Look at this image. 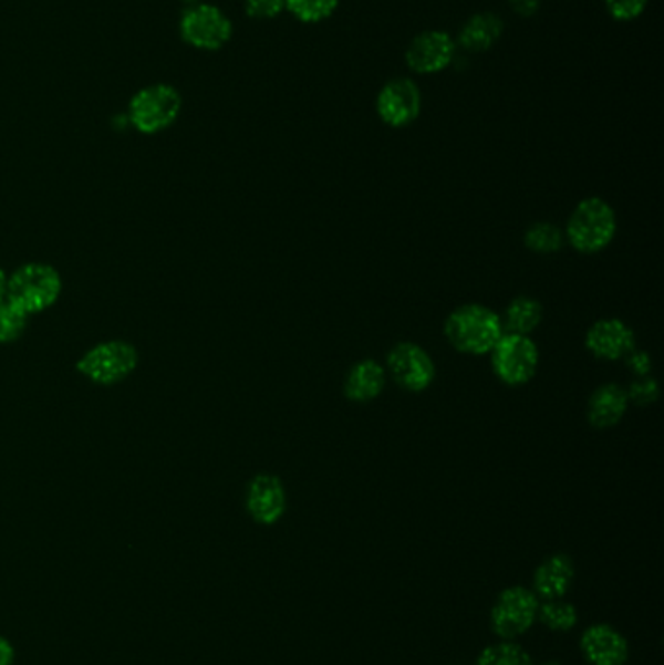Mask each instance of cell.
<instances>
[{
    "mask_svg": "<svg viewBox=\"0 0 664 665\" xmlns=\"http://www.w3.org/2000/svg\"><path fill=\"white\" fill-rule=\"evenodd\" d=\"M502 333L501 315L487 305L464 304L446 318L445 337L458 353L489 354Z\"/></svg>",
    "mask_w": 664,
    "mask_h": 665,
    "instance_id": "6da1fadb",
    "label": "cell"
},
{
    "mask_svg": "<svg viewBox=\"0 0 664 665\" xmlns=\"http://www.w3.org/2000/svg\"><path fill=\"white\" fill-rule=\"evenodd\" d=\"M63 290L61 274L48 263H25L10 274L7 300L25 315L45 312L58 302Z\"/></svg>",
    "mask_w": 664,
    "mask_h": 665,
    "instance_id": "7a4b0ae2",
    "label": "cell"
},
{
    "mask_svg": "<svg viewBox=\"0 0 664 665\" xmlns=\"http://www.w3.org/2000/svg\"><path fill=\"white\" fill-rule=\"evenodd\" d=\"M616 230L614 209L599 197H589L569 217L568 240L579 253L594 256L612 243Z\"/></svg>",
    "mask_w": 664,
    "mask_h": 665,
    "instance_id": "3957f363",
    "label": "cell"
},
{
    "mask_svg": "<svg viewBox=\"0 0 664 665\" xmlns=\"http://www.w3.org/2000/svg\"><path fill=\"white\" fill-rule=\"evenodd\" d=\"M181 112V96L170 84L138 90L129 102V123L143 135H156L172 127Z\"/></svg>",
    "mask_w": 664,
    "mask_h": 665,
    "instance_id": "277c9868",
    "label": "cell"
},
{
    "mask_svg": "<svg viewBox=\"0 0 664 665\" xmlns=\"http://www.w3.org/2000/svg\"><path fill=\"white\" fill-rule=\"evenodd\" d=\"M138 364V353L127 341H104L89 349L76 362V370L92 384L114 385L131 376Z\"/></svg>",
    "mask_w": 664,
    "mask_h": 665,
    "instance_id": "5b68a950",
    "label": "cell"
},
{
    "mask_svg": "<svg viewBox=\"0 0 664 665\" xmlns=\"http://www.w3.org/2000/svg\"><path fill=\"white\" fill-rule=\"evenodd\" d=\"M489 354L495 376L509 387L528 384L538 370L540 354L535 341L527 335L502 333Z\"/></svg>",
    "mask_w": 664,
    "mask_h": 665,
    "instance_id": "8992f818",
    "label": "cell"
},
{
    "mask_svg": "<svg viewBox=\"0 0 664 665\" xmlns=\"http://www.w3.org/2000/svg\"><path fill=\"white\" fill-rule=\"evenodd\" d=\"M538 598L527 588H509L497 598L491 610V628L501 641H515L538 621Z\"/></svg>",
    "mask_w": 664,
    "mask_h": 665,
    "instance_id": "52a82bcc",
    "label": "cell"
},
{
    "mask_svg": "<svg viewBox=\"0 0 664 665\" xmlns=\"http://www.w3.org/2000/svg\"><path fill=\"white\" fill-rule=\"evenodd\" d=\"M179 33L191 48L219 51L232 38V22L212 4H195L179 20Z\"/></svg>",
    "mask_w": 664,
    "mask_h": 665,
    "instance_id": "ba28073f",
    "label": "cell"
},
{
    "mask_svg": "<svg viewBox=\"0 0 664 665\" xmlns=\"http://www.w3.org/2000/svg\"><path fill=\"white\" fill-rule=\"evenodd\" d=\"M388 374L405 392H425L437 376L435 362L415 343H397L386 359Z\"/></svg>",
    "mask_w": 664,
    "mask_h": 665,
    "instance_id": "9c48e42d",
    "label": "cell"
},
{
    "mask_svg": "<svg viewBox=\"0 0 664 665\" xmlns=\"http://www.w3.org/2000/svg\"><path fill=\"white\" fill-rule=\"evenodd\" d=\"M376 112L390 127H405L422 112V92L409 79L390 81L376 97Z\"/></svg>",
    "mask_w": 664,
    "mask_h": 665,
    "instance_id": "30bf717a",
    "label": "cell"
},
{
    "mask_svg": "<svg viewBox=\"0 0 664 665\" xmlns=\"http://www.w3.org/2000/svg\"><path fill=\"white\" fill-rule=\"evenodd\" d=\"M456 55V43L446 32H423L415 38L405 51L407 66L417 74H433L445 71Z\"/></svg>",
    "mask_w": 664,
    "mask_h": 665,
    "instance_id": "8fae6325",
    "label": "cell"
},
{
    "mask_svg": "<svg viewBox=\"0 0 664 665\" xmlns=\"http://www.w3.org/2000/svg\"><path fill=\"white\" fill-rule=\"evenodd\" d=\"M246 508L253 521L273 526L287 510V492L279 477L271 474L256 475L246 489Z\"/></svg>",
    "mask_w": 664,
    "mask_h": 665,
    "instance_id": "7c38bea8",
    "label": "cell"
},
{
    "mask_svg": "<svg viewBox=\"0 0 664 665\" xmlns=\"http://www.w3.org/2000/svg\"><path fill=\"white\" fill-rule=\"evenodd\" d=\"M584 345L592 356L600 361H624L627 354L635 351L633 329L616 318L599 320L587 331Z\"/></svg>",
    "mask_w": 664,
    "mask_h": 665,
    "instance_id": "4fadbf2b",
    "label": "cell"
},
{
    "mask_svg": "<svg viewBox=\"0 0 664 665\" xmlns=\"http://www.w3.org/2000/svg\"><path fill=\"white\" fill-rule=\"evenodd\" d=\"M581 650L592 665H624L630 654L624 636L608 625L587 628L581 636Z\"/></svg>",
    "mask_w": 664,
    "mask_h": 665,
    "instance_id": "5bb4252c",
    "label": "cell"
},
{
    "mask_svg": "<svg viewBox=\"0 0 664 665\" xmlns=\"http://www.w3.org/2000/svg\"><path fill=\"white\" fill-rule=\"evenodd\" d=\"M627 407H630V399H627V393L622 385H600L589 399L587 418L594 428L604 430V428L616 426L624 418Z\"/></svg>",
    "mask_w": 664,
    "mask_h": 665,
    "instance_id": "9a60e30c",
    "label": "cell"
},
{
    "mask_svg": "<svg viewBox=\"0 0 664 665\" xmlns=\"http://www.w3.org/2000/svg\"><path fill=\"white\" fill-rule=\"evenodd\" d=\"M575 576V567L568 554H553L536 569L535 593L546 602L561 600Z\"/></svg>",
    "mask_w": 664,
    "mask_h": 665,
    "instance_id": "2e32d148",
    "label": "cell"
},
{
    "mask_svg": "<svg viewBox=\"0 0 664 665\" xmlns=\"http://www.w3.org/2000/svg\"><path fill=\"white\" fill-rule=\"evenodd\" d=\"M384 384H386V370L373 359H366L356 362L355 366L349 370L343 393L349 402L369 403L381 395Z\"/></svg>",
    "mask_w": 664,
    "mask_h": 665,
    "instance_id": "e0dca14e",
    "label": "cell"
},
{
    "mask_svg": "<svg viewBox=\"0 0 664 665\" xmlns=\"http://www.w3.org/2000/svg\"><path fill=\"white\" fill-rule=\"evenodd\" d=\"M502 33L501 18L491 12H481L471 17L460 32V45L471 53H481L494 48Z\"/></svg>",
    "mask_w": 664,
    "mask_h": 665,
    "instance_id": "ac0fdd59",
    "label": "cell"
},
{
    "mask_svg": "<svg viewBox=\"0 0 664 665\" xmlns=\"http://www.w3.org/2000/svg\"><path fill=\"white\" fill-rule=\"evenodd\" d=\"M543 310L538 300L530 297L515 298L501 318L502 331L512 335H530L542 321Z\"/></svg>",
    "mask_w": 664,
    "mask_h": 665,
    "instance_id": "d6986e66",
    "label": "cell"
},
{
    "mask_svg": "<svg viewBox=\"0 0 664 665\" xmlns=\"http://www.w3.org/2000/svg\"><path fill=\"white\" fill-rule=\"evenodd\" d=\"M566 236L551 222H535L525 232V246L535 253H556L563 248Z\"/></svg>",
    "mask_w": 664,
    "mask_h": 665,
    "instance_id": "ffe728a7",
    "label": "cell"
},
{
    "mask_svg": "<svg viewBox=\"0 0 664 665\" xmlns=\"http://www.w3.org/2000/svg\"><path fill=\"white\" fill-rule=\"evenodd\" d=\"M478 665H535V662L519 644L502 641L487 646L478 657Z\"/></svg>",
    "mask_w": 664,
    "mask_h": 665,
    "instance_id": "44dd1931",
    "label": "cell"
},
{
    "mask_svg": "<svg viewBox=\"0 0 664 665\" xmlns=\"http://www.w3.org/2000/svg\"><path fill=\"white\" fill-rule=\"evenodd\" d=\"M577 610L571 603L561 602V600H551L538 607V619L542 625L548 626L556 633H566L577 625Z\"/></svg>",
    "mask_w": 664,
    "mask_h": 665,
    "instance_id": "7402d4cb",
    "label": "cell"
},
{
    "mask_svg": "<svg viewBox=\"0 0 664 665\" xmlns=\"http://www.w3.org/2000/svg\"><path fill=\"white\" fill-rule=\"evenodd\" d=\"M338 4H340V0H284V9L289 10L297 20L307 22V24H317V22L332 17Z\"/></svg>",
    "mask_w": 664,
    "mask_h": 665,
    "instance_id": "603a6c76",
    "label": "cell"
},
{
    "mask_svg": "<svg viewBox=\"0 0 664 665\" xmlns=\"http://www.w3.org/2000/svg\"><path fill=\"white\" fill-rule=\"evenodd\" d=\"M28 315L4 298L0 302V343H12L24 335Z\"/></svg>",
    "mask_w": 664,
    "mask_h": 665,
    "instance_id": "cb8c5ba5",
    "label": "cell"
},
{
    "mask_svg": "<svg viewBox=\"0 0 664 665\" xmlns=\"http://www.w3.org/2000/svg\"><path fill=\"white\" fill-rule=\"evenodd\" d=\"M627 399L630 403H635L640 407H647L658 399V384H656L655 377L643 376L637 377L627 389Z\"/></svg>",
    "mask_w": 664,
    "mask_h": 665,
    "instance_id": "d4e9b609",
    "label": "cell"
},
{
    "mask_svg": "<svg viewBox=\"0 0 664 665\" xmlns=\"http://www.w3.org/2000/svg\"><path fill=\"white\" fill-rule=\"evenodd\" d=\"M649 0H606L610 17L620 22H630L633 18L641 17L647 9Z\"/></svg>",
    "mask_w": 664,
    "mask_h": 665,
    "instance_id": "484cf974",
    "label": "cell"
},
{
    "mask_svg": "<svg viewBox=\"0 0 664 665\" xmlns=\"http://www.w3.org/2000/svg\"><path fill=\"white\" fill-rule=\"evenodd\" d=\"M284 10V0H246V14L253 20H271Z\"/></svg>",
    "mask_w": 664,
    "mask_h": 665,
    "instance_id": "4316f807",
    "label": "cell"
},
{
    "mask_svg": "<svg viewBox=\"0 0 664 665\" xmlns=\"http://www.w3.org/2000/svg\"><path fill=\"white\" fill-rule=\"evenodd\" d=\"M624 361L625 366L637 377L649 376V372L653 368L651 356L647 353H643V351H632V353L625 356Z\"/></svg>",
    "mask_w": 664,
    "mask_h": 665,
    "instance_id": "83f0119b",
    "label": "cell"
},
{
    "mask_svg": "<svg viewBox=\"0 0 664 665\" xmlns=\"http://www.w3.org/2000/svg\"><path fill=\"white\" fill-rule=\"evenodd\" d=\"M512 10L520 17H532L536 10L540 9L542 0H509Z\"/></svg>",
    "mask_w": 664,
    "mask_h": 665,
    "instance_id": "f1b7e54d",
    "label": "cell"
},
{
    "mask_svg": "<svg viewBox=\"0 0 664 665\" xmlns=\"http://www.w3.org/2000/svg\"><path fill=\"white\" fill-rule=\"evenodd\" d=\"M14 664V648L9 641H4L0 636V665H12Z\"/></svg>",
    "mask_w": 664,
    "mask_h": 665,
    "instance_id": "f546056e",
    "label": "cell"
},
{
    "mask_svg": "<svg viewBox=\"0 0 664 665\" xmlns=\"http://www.w3.org/2000/svg\"><path fill=\"white\" fill-rule=\"evenodd\" d=\"M7 282H9V277L4 273V269L0 267V302L7 298Z\"/></svg>",
    "mask_w": 664,
    "mask_h": 665,
    "instance_id": "4dcf8cb0",
    "label": "cell"
},
{
    "mask_svg": "<svg viewBox=\"0 0 664 665\" xmlns=\"http://www.w3.org/2000/svg\"><path fill=\"white\" fill-rule=\"evenodd\" d=\"M187 2H191V4H201V2H199V0H187Z\"/></svg>",
    "mask_w": 664,
    "mask_h": 665,
    "instance_id": "1f68e13d",
    "label": "cell"
},
{
    "mask_svg": "<svg viewBox=\"0 0 664 665\" xmlns=\"http://www.w3.org/2000/svg\"><path fill=\"white\" fill-rule=\"evenodd\" d=\"M546 665H559V664H556V662H550V664H546Z\"/></svg>",
    "mask_w": 664,
    "mask_h": 665,
    "instance_id": "d6a6232c",
    "label": "cell"
}]
</instances>
